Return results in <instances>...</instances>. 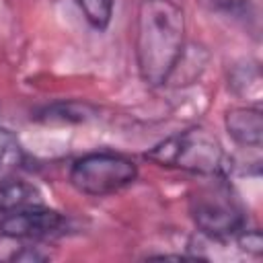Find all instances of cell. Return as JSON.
<instances>
[{
    "instance_id": "obj_1",
    "label": "cell",
    "mask_w": 263,
    "mask_h": 263,
    "mask_svg": "<svg viewBox=\"0 0 263 263\" xmlns=\"http://www.w3.org/2000/svg\"><path fill=\"white\" fill-rule=\"evenodd\" d=\"M185 47V12L175 0H140L136 12V64L148 86H162L175 74Z\"/></svg>"
},
{
    "instance_id": "obj_2",
    "label": "cell",
    "mask_w": 263,
    "mask_h": 263,
    "mask_svg": "<svg viewBox=\"0 0 263 263\" xmlns=\"http://www.w3.org/2000/svg\"><path fill=\"white\" fill-rule=\"evenodd\" d=\"M146 158L160 166L216 179L226 175L230 166L220 140L203 127H191L168 136L166 140L152 146L146 152Z\"/></svg>"
},
{
    "instance_id": "obj_3",
    "label": "cell",
    "mask_w": 263,
    "mask_h": 263,
    "mask_svg": "<svg viewBox=\"0 0 263 263\" xmlns=\"http://www.w3.org/2000/svg\"><path fill=\"white\" fill-rule=\"evenodd\" d=\"M138 179V164L119 152H88L76 158L70 166L68 181L70 185L90 197H107Z\"/></svg>"
},
{
    "instance_id": "obj_4",
    "label": "cell",
    "mask_w": 263,
    "mask_h": 263,
    "mask_svg": "<svg viewBox=\"0 0 263 263\" xmlns=\"http://www.w3.org/2000/svg\"><path fill=\"white\" fill-rule=\"evenodd\" d=\"M189 214L197 230L210 240H230L247 228L240 201L222 183L199 189L189 201Z\"/></svg>"
},
{
    "instance_id": "obj_5",
    "label": "cell",
    "mask_w": 263,
    "mask_h": 263,
    "mask_svg": "<svg viewBox=\"0 0 263 263\" xmlns=\"http://www.w3.org/2000/svg\"><path fill=\"white\" fill-rule=\"evenodd\" d=\"M68 220L43 203L0 210V234L12 240H43L64 234Z\"/></svg>"
},
{
    "instance_id": "obj_6",
    "label": "cell",
    "mask_w": 263,
    "mask_h": 263,
    "mask_svg": "<svg viewBox=\"0 0 263 263\" xmlns=\"http://www.w3.org/2000/svg\"><path fill=\"white\" fill-rule=\"evenodd\" d=\"M230 140L242 148H259L263 140V117L259 107H232L224 115Z\"/></svg>"
},
{
    "instance_id": "obj_7",
    "label": "cell",
    "mask_w": 263,
    "mask_h": 263,
    "mask_svg": "<svg viewBox=\"0 0 263 263\" xmlns=\"http://www.w3.org/2000/svg\"><path fill=\"white\" fill-rule=\"evenodd\" d=\"M31 203H41V195L33 185H27L23 181H10L0 187V210Z\"/></svg>"
},
{
    "instance_id": "obj_8",
    "label": "cell",
    "mask_w": 263,
    "mask_h": 263,
    "mask_svg": "<svg viewBox=\"0 0 263 263\" xmlns=\"http://www.w3.org/2000/svg\"><path fill=\"white\" fill-rule=\"evenodd\" d=\"M80 12L84 14L86 23L92 29H107L113 16V2L115 0H74Z\"/></svg>"
},
{
    "instance_id": "obj_9",
    "label": "cell",
    "mask_w": 263,
    "mask_h": 263,
    "mask_svg": "<svg viewBox=\"0 0 263 263\" xmlns=\"http://www.w3.org/2000/svg\"><path fill=\"white\" fill-rule=\"evenodd\" d=\"M45 119H62V121H84L90 115V109L86 105H78V103H60L53 107H47L45 111Z\"/></svg>"
},
{
    "instance_id": "obj_10",
    "label": "cell",
    "mask_w": 263,
    "mask_h": 263,
    "mask_svg": "<svg viewBox=\"0 0 263 263\" xmlns=\"http://www.w3.org/2000/svg\"><path fill=\"white\" fill-rule=\"evenodd\" d=\"M18 154H21V146H18L16 138L12 136L10 129L0 125V166L14 162L18 158Z\"/></svg>"
},
{
    "instance_id": "obj_11",
    "label": "cell",
    "mask_w": 263,
    "mask_h": 263,
    "mask_svg": "<svg viewBox=\"0 0 263 263\" xmlns=\"http://www.w3.org/2000/svg\"><path fill=\"white\" fill-rule=\"evenodd\" d=\"M236 242L242 251L251 253V255H259L263 251V240H261V232L257 228H245L240 230L236 236Z\"/></svg>"
}]
</instances>
